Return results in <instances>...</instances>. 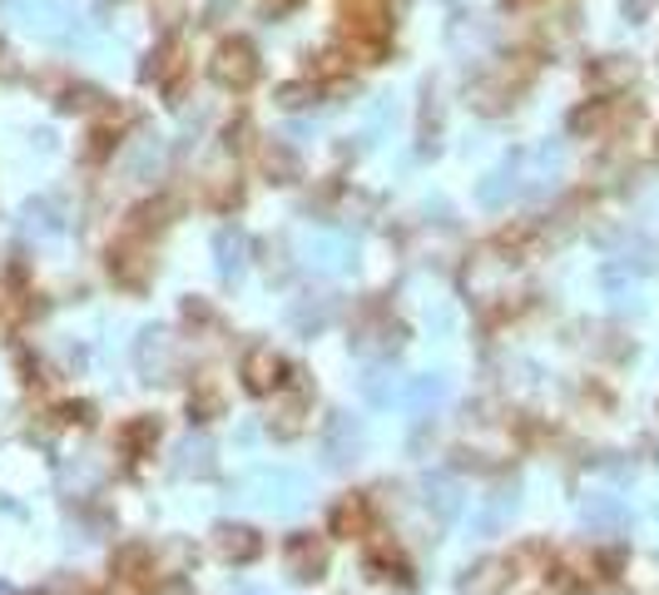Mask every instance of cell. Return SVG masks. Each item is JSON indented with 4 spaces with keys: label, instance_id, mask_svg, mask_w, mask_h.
I'll use <instances>...</instances> for the list:
<instances>
[{
    "label": "cell",
    "instance_id": "12",
    "mask_svg": "<svg viewBox=\"0 0 659 595\" xmlns=\"http://www.w3.org/2000/svg\"><path fill=\"white\" fill-rule=\"evenodd\" d=\"M243 249H249V243H243V234H238V228H218L214 253H218V269H224L228 278L243 269Z\"/></svg>",
    "mask_w": 659,
    "mask_h": 595
},
{
    "label": "cell",
    "instance_id": "16",
    "mask_svg": "<svg viewBox=\"0 0 659 595\" xmlns=\"http://www.w3.org/2000/svg\"><path fill=\"white\" fill-rule=\"evenodd\" d=\"M442 392H446L442 378H417V382L407 388V402H411V407H427V402H436Z\"/></svg>",
    "mask_w": 659,
    "mask_h": 595
},
{
    "label": "cell",
    "instance_id": "19",
    "mask_svg": "<svg viewBox=\"0 0 659 595\" xmlns=\"http://www.w3.org/2000/svg\"><path fill=\"white\" fill-rule=\"evenodd\" d=\"M630 75H635V66H625V60L620 66H600L595 70V85H625Z\"/></svg>",
    "mask_w": 659,
    "mask_h": 595
},
{
    "label": "cell",
    "instance_id": "4",
    "mask_svg": "<svg viewBox=\"0 0 659 595\" xmlns=\"http://www.w3.org/2000/svg\"><path fill=\"white\" fill-rule=\"evenodd\" d=\"M511 194H520V159L501 164V169H491L487 179H481V189H476V199L487 209H506Z\"/></svg>",
    "mask_w": 659,
    "mask_h": 595
},
{
    "label": "cell",
    "instance_id": "7",
    "mask_svg": "<svg viewBox=\"0 0 659 595\" xmlns=\"http://www.w3.org/2000/svg\"><path fill=\"white\" fill-rule=\"evenodd\" d=\"M506 581H511V566L506 561H481V566H471V571H466L462 595H501V591H506Z\"/></svg>",
    "mask_w": 659,
    "mask_h": 595
},
{
    "label": "cell",
    "instance_id": "15",
    "mask_svg": "<svg viewBox=\"0 0 659 595\" xmlns=\"http://www.w3.org/2000/svg\"><path fill=\"white\" fill-rule=\"evenodd\" d=\"M333 531H337V536H357V531H368V507H362V497H347L343 507L333 511Z\"/></svg>",
    "mask_w": 659,
    "mask_h": 595
},
{
    "label": "cell",
    "instance_id": "13",
    "mask_svg": "<svg viewBox=\"0 0 659 595\" xmlns=\"http://www.w3.org/2000/svg\"><path fill=\"white\" fill-rule=\"evenodd\" d=\"M263 169H268L273 179H278V185H292V179H298V154H292L288 144L273 140L268 150H263Z\"/></svg>",
    "mask_w": 659,
    "mask_h": 595
},
{
    "label": "cell",
    "instance_id": "9",
    "mask_svg": "<svg viewBox=\"0 0 659 595\" xmlns=\"http://www.w3.org/2000/svg\"><path fill=\"white\" fill-rule=\"evenodd\" d=\"M585 521H590L595 531H625L630 526L620 497H590V501H585Z\"/></svg>",
    "mask_w": 659,
    "mask_h": 595
},
{
    "label": "cell",
    "instance_id": "6",
    "mask_svg": "<svg viewBox=\"0 0 659 595\" xmlns=\"http://www.w3.org/2000/svg\"><path fill=\"white\" fill-rule=\"evenodd\" d=\"M134 357H140V372H144L149 382L169 378L173 353H169V337H164V333H144V337H140V347H134Z\"/></svg>",
    "mask_w": 659,
    "mask_h": 595
},
{
    "label": "cell",
    "instance_id": "11",
    "mask_svg": "<svg viewBox=\"0 0 659 595\" xmlns=\"http://www.w3.org/2000/svg\"><path fill=\"white\" fill-rule=\"evenodd\" d=\"M218 551H224L228 561H253V556H259V536H253L249 526H224L218 531Z\"/></svg>",
    "mask_w": 659,
    "mask_h": 595
},
{
    "label": "cell",
    "instance_id": "3",
    "mask_svg": "<svg viewBox=\"0 0 659 595\" xmlns=\"http://www.w3.org/2000/svg\"><path fill=\"white\" fill-rule=\"evenodd\" d=\"M259 497L253 501H263V507H298V497H303V476H292V472H259L249 481Z\"/></svg>",
    "mask_w": 659,
    "mask_h": 595
},
{
    "label": "cell",
    "instance_id": "20",
    "mask_svg": "<svg viewBox=\"0 0 659 595\" xmlns=\"http://www.w3.org/2000/svg\"><path fill=\"white\" fill-rule=\"evenodd\" d=\"M292 5H298V0H268L263 11H268V15H283V11H292Z\"/></svg>",
    "mask_w": 659,
    "mask_h": 595
},
{
    "label": "cell",
    "instance_id": "2",
    "mask_svg": "<svg viewBox=\"0 0 659 595\" xmlns=\"http://www.w3.org/2000/svg\"><path fill=\"white\" fill-rule=\"evenodd\" d=\"M283 561H288V575H292V581H317V575H323V566H327V546L303 531V536H292V542H288Z\"/></svg>",
    "mask_w": 659,
    "mask_h": 595
},
{
    "label": "cell",
    "instance_id": "14",
    "mask_svg": "<svg viewBox=\"0 0 659 595\" xmlns=\"http://www.w3.org/2000/svg\"><path fill=\"white\" fill-rule=\"evenodd\" d=\"M323 452H327V462H333V466H343L347 456L357 452V427L347 423V417H343V423H333V432H327V447H323Z\"/></svg>",
    "mask_w": 659,
    "mask_h": 595
},
{
    "label": "cell",
    "instance_id": "1",
    "mask_svg": "<svg viewBox=\"0 0 659 595\" xmlns=\"http://www.w3.org/2000/svg\"><path fill=\"white\" fill-rule=\"evenodd\" d=\"M214 80L224 90H249L253 80H259V55H253V45L249 40H224L214 50Z\"/></svg>",
    "mask_w": 659,
    "mask_h": 595
},
{
    "label": "cell",
    "instance_id": "21",
    "mask_svg": "<svg viewBox=\"0 0 659 595\" xmlns=\"http://www.w3.org/2000/svg\"><path fill=\"white\" fill-rule=\"evenodd\" d=\"M639 11H649V0H625V15H630V21H635Z\"/></svg>",
    "mask_w": 659,
    "mask_h": 595
},
{
    "label": "cell",
    "instance_id": "5",
    "mask_svg": "<svg viewBox=\"0 0 659 595\" xmlns=\"http://www.w3.org/2000/svg\"><path fill=\"white\" fill-rule=\"evenodd\" d=\"M243 378H249L253 392H278L283 388V357L268 353V347H259V353H249V362H243Z\"/></svg>",
    "mask_w": 659,
    "mask_h": 595
},
{
    "label": "cell",
    "instance_id": "8",
    "mask_svg": "<svg viewBox=\"0 0 659 595\" xmlns=\"http://www.w3.org/2000/svg\"><path fill=\"white\" fill-rule=\"evenodd\" d=\"M159 164H164V144L154 140V134H144V140L124 154V169H130V179H154V174H159Z\"/></svg>",
    "mask_w": 659,
    "mask_h": 595
},
{
    "label": "cell",
    "instance_id": "17",
    "mask_svg": "<svg viewBox=\"0 0 659 595\" xmlns=\"http://www.w3.org/2000/svg\"><path fill=\"white\" fill-rule=\"evenodd\" d=\"M313 253H317V269H343L347 243H337V238H317Z\"/></svg>",
    "mask_w": 659,
    "mask_h": 595
},
{
    "label": "cell",
    "instance_id": "18",
    "mask_svg": "<svg viewBox=\"0 0 659 595\" xmlns=\"http://www.w3.org/2000/svg\"><path fill=\"white\" fill-rule=\"evenodd\" d=\"M179 456H184V462H179L184 472H194V466H199V472H208V442H184V452H179Z\"/></svg>",
    "mask_w": 659,
    "mask_h": 595
},
{
    "label": "cell",
    "instance_id": "10",
    "mask_svg": "<svg viewBox=\"0 0 659 595\" xmlns=\"http://www.w3.org/2000/svg\"><path fill=\"white\" fill-rule=\"evenodd\" d=\"M347 25H352V35L382 40V0H347Z\"/></svg>",
    "mask_w": 659,
    "mask_h": 595
}]
</instances>
